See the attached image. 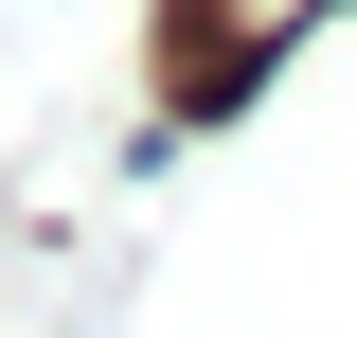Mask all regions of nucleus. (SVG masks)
Listing matches in <instances>:
<instances>
[{
	"label": "nucleus",
	"mask_w": 357,
	"mask_h": 338,
	"mask_svg": "<svg viewBox=\"0 0 357 338\" xmlns=\"http://www.w3.org/2000/svg\"><path fill=\"white\" fill-rule=\"evenodd\" d=\"M286 18H321V0H197V72H232V54H268Z\"/></svg>",
	"instance_id": "1"
}]
</instances>
